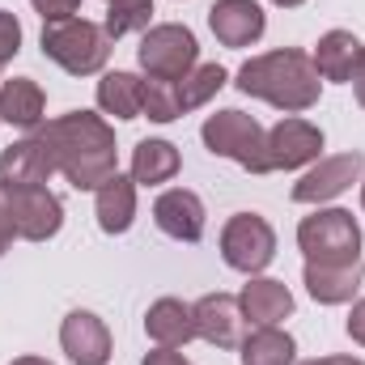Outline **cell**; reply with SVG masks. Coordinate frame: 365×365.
<instances>
[{
    "label": "cell",
    "mask_w": 365,
    "mask_h": 365,
    "mask_svg": "<svg viewBox=\"0 0 365 365\" xmlns=\"http://www.w3.org/2000/svg\"><path fill=\"white\" fill-rule=\"evenodd\" d=\"M34 136L47 145L56 175H64L77 191H98L110 175H119L115 128L93 110H68L60 119H47Z\"/></svg>",
    "instance_id": "cell-1"
},
{
    "label": "cell",
    "mask_w": 365,
    "mask_h": 365,
    "mask_svg": "<svg viewBox=\"0 0 365 365\" xmlns=\"http://www.w3.org/2000/svg\"><path fill=\"white\" fill-rule=\"evenodd\" d=\"M238 90L247 98H259L284 115H302L319 102L323 93V77L314 68V60L297 47H280V51H264V56H251L242 68H238Z\"/></svg>",
    "instance_id": "cell-2"
},
{
    "label": "cell",
    "mask_w": 365,
    "mask_h": 365,
    "mask_svg": "<svg viewBox=\"0 0 365 365\" xmlns=\"http://www.w3.org/2000/svg\"><path fill=\"white\" fill-rule=\"evenodd\" d=\"M38 43H43V56L51 64H60L64 73H73V77H93L110 60L106 30L98 21H90V17H81V13L60 17V21H43V38Z\"/></svg>",
    "instance_id": "cell-3"
},
{
    "label": "cell",
    "mask_w": 365,
    "mask_h": 365,
    "mask_svg": "<svg viewBox=\"0 0 365 365\" xmlns=\"http://www.w3.org/2000/svg\"><path fill=\"white\" fill-rule=\"evenodd\" d=\"M200 140H204V149L212 158L238 162L251 175H268V132L259 128L255 115H247V110H217V115L204 119Z\"/></svg>",
    "instance_id": "cell-4"
},
{
    "label": "cell",
    "mask_w": 365,
    "mask_h": 365,
    "mask_svg": "<svg viewBox=\"0 0 365 365\" xmlns=\"http://www.w3.org/2000/svg\"><path fill=\"white\" fill-rule=\"evenodd\" d=\"M297 247L306 264H357L361 259V225L349 208H319L302 217Z\"/></svg>",
    "instance_id": "cell-5"
},
{
    "label": "cell",
    "mask_w": 365,
    "mask_h": 365,
    "mask_svg": "<svg viewBox=\"0 0 365 365\" xmlns=\"http://www.w3.org/2000/svg\"><path fill=\"white\" fill-rule=\"evenodd\" d=\"M136 60H140V68H145L153 81H182V77L200 64V43H195V34H191L187 26L162 21V26H149V30L140 34Z\"/></svg>",
    "instance_id": "cell-6"
},
{
    "label": "cell",
    "mask_w": 365,
    "mask_h": 365,
    "mask_svg": "<svg viewBox=\"0 0 365 365\" xmlns=\"http://www.w3.org/2000/svg\"><path fill=\"white\" fill-rule=\"evenodd\" d=\"M221 259L242 276H259L276 259V230L259 212H234L221 230Z\"/></svg>",
    "instance_id": "cell-7"
},
{
    "label": "cell",
    "mask_w": 365,
    "mask_h": 365,
    "mask_svg": "<svg viewBox=\"0 0 365 365\" xmlns=\"http://www.w3.org/2000/svg\"><path fill=\"white\" fill-rule=\"evenodd\" d=\"M365 179V153H336V158H323L314 162L302 179L293 182V204H327L336 195H344L353 182Z\"/></svg>",
    "instance_id": "cell-8"
},
{
    "label": "cell",
    "mask_w": 365,
    "mask_h": 365,
    "mask_svg": "<svg viewBox=\"0 0 365 365\" xmlns=\"http://www.w3.org/2000/svg\"><path fill=\"white\" fill-rule=\"evenodd\" d=\"M323 153V132L302 119V115H289L280 119L272 132H268V175L272 170H302V166H314Z\"/></svg>",
    "instance_id": "cell-9"
},
{
    "label": "cell",
    "mask_w": 365,
    "mask_h": 365,
    "mask_svg": "<svg viewBox=\"0 0 365 365\" xmlns=\"http://www.w3.org/2000/svg\"><path fill=\"white\" fill-rule=\"evenodd\" d=\"M13 191V225H17V238L26 242H47L60 234L64 225V204L56 191L47 187H9Z\"/></svg>",
    "instance_id": "cell-10"
},
{
    "label": "cell",
    "mask_w": 365,
    "mask_h": 365,
    "mask_svg": "<svg viewBox=\"0 0 365 365\" xmlns=\"http://www.w3.org/2000/svg\"><path fill=\"white\" fill-rule=\"evenodd\" d=\"M191 310H195V336L200 340H208L212 349H238L242 344L247 319H242V306L234 293H208Z\"/></svg>",
    "instance_id": "cell-11"
},
{
    "label": "cell",
    "mask_w": 365,
    "mask_h": 365,
    "mask_svg": "<svg viewBox=\"0 0 365 365\" xmlns=\"http://www.w3.org/2000/svg\"><path fill=\"white\" fill-rule=\"evenodd\" d=\"M153 221L166 238L175 242H200L204 238V225H208V212H204V200L187 187H170L153 200Z\"/></svg>",
    "instance_id": "cell-12"
},
{
    "label": "cell",
    "mask_w": 365,
    "mask_h": 365,
    "mask_svg": "<svg viewBox=\"0 0 365 365\" xmlns=\"http://www.w3.org/2000/svg\"><path fill=\"white\" fill-rule=\"evenodd\" d=\"M208 26H212L221 47H251L264 38L268 17L255 0H217L208 9Z\"/></svg>",
    "instance_id": "cell-13"
},
{
    "label": "cell",
    "mask_w": 365,
    "mask_h": 365,
    "mask_svg": "<svg viewBox=\"0 0 365 365\" xmlns=\"http://www.w3.org/2000/svg\"><path fill=\"white\" fill-rule=\"evenodd\" d=\"M60 349L73 365H106L110 361V331L90 310H73L60 323Z\"/></svg>",
    "instance_id": "cell-14"
},
{
    "label": "cell",
    "mask_w": 365,
    "mask_h": 365,
    "mask_svg": "<svg viewBox=\"0 0 365 365\" xmlns=\"http://www.w3.org/2000/svg\"><path fill=\"white\" fill-rule=\"evenodd\" d=\"M238 306H242V319L255 323V327H276L293 314V293L284 280L272 276H251L238 293Z\"/></svg>",
    "instance_id": "cell-15"
},
{
    "label": "cell",
    "mask_w": 365,
    "mask_h": 365,
    "mask_svg": "<svg viewBox=\"0 0 365 365\" xmlns=\"http://www.w3.org/2000/svg\"><path fill=\"white\" fill-rule=\"evenodd\" d=\"M51 175H56V162L38 136H26L0 153V182L9 187H47Z\"/></svg>",
    "instance_id": "cell-16"
},
{
    "label": "cell",
    "mask_w": 365,
    "mask_h": 365,
    "mask_svg": "<svg viewBox=\"0 0 365 365\" xmlns=\"http://www.w3.org/2000/svg\"><path fill=\"white\" fill-rule=\"evenodd\" d=\"M306 293L319 302V306H344V302H353L357 297V289H361L365 280V264H306Z\"/></svg>",
    "instance_id": "cell-17"
},
{
    "label": "cell",
    "mask_w": 365,
    "mask_h": 365,
    "mask_svg": "<svg viewBox=\"0 0 365 365\" xmlns=\"http://www.w3.org/2000/svg\"><path fill=\"white\" fill-rule=\"evenodd\" d=\"M145 331L158 349H182L195 340V310L179 297H158L145 314Z\"/></svg>",
    "instance_id": "cell-18"
},
{
    "label": "cell",
    "mask_w": 365,
    "mask_h": 365,
    "mask_svg": "<svg viewBox=\"0 0 365 365\" xmlns=\"http://www.w3.org/2000/svg\"><path fill=\"white\" fill-rule=\"evenodd\" d=\"M93 217L102 234H128L136 221V182L123 175H110L93 191Z\"/></svg>",
    "instance_id": "cell-19"
},
{
    "label": "cell",
    "mask_w": 365,
    "mask_h": 365,
    "mask_svg": "<svg viewBox=\"0 0 365 365\" xmlns=\"http://www.w3.org/2000/svg\"><path fill=\"white\" fill-rule=\"evenodd\" d=\"M361 56H365V43L353 30H327L319 38V47H314L310 60H314V68H319L323 81H353Z\"/></svg>",
    "instance_id": "cell-20"
},
{
    "label": "cell",
    "mask_w": 365,
    "mask_h": 365,
    "mask_svg": "<svg viewBox=\"0 0 365 365\" xmlns=\"http://www.w3.org/2000/svg\"><path fill=\"white\" fill-rule=\"evenodd\" d=\"M43 110H47V98H43L38 81L13 77V81L0 86V123H13L21 132H38L43 128Z\"/></svg>",
    "instance_id": "cell-21"
},
{
    "label": "cell",
    "mask_w": 365,
    "mask_h": 365,
    "mask_svg": "<svg viewBox=\"0 0 365 365\" xmlns=\"http://www.w3.org/2000/svg\"><path fill=\"white\" fill-rule=\"evenodd\" d=\"M98 106L115 119H140L145 115V77L136 73H106L98 81Z\"/></svg>",
    "instance_id": "cell-22"
},
{
    "label": "cell",
    "mask_w": 365,
    "mask_h": 365,
    "mask_svg": "<svg viewBox=\"0 0 365 365\" xmlns=\"http://www.w3.org/2000/svg\"><path fill=\"white\" fill-rule=\"evenodd\" d=\"M182 158L170 140H140L132 149V182L140 187H158V182H170L179 175Z\"/></svg>",
    "instance_id": "cell-23"
},
{
    "label": "cell",
    "mask_w": 365,
    "mask_h": 365,
    "mask_svg": "<svg viewBox=\"0 0 365 365\" xmlns=\"http://www.w3.org/2000/svg\"><path fill=\"white\" fill-rule=\"evenodd\" d=\"M238 357H242V365H293L297 344L280 327H255L251 336H242Z\"/></svg>",
    "instance_id": "cell-24"
},
{
    "label": "cell",
    "mask_w": 365,
    "mask_h": 365,
    "mask_svg": "<svg viewBox=\"0 0 365 365\" xmlns=\"http://www.w3.org/2000/svg\"><path fill=\"white\" fill-rule=\"evenodd\" d=\"M225 81H230V73L221 68V64H195L182 81H175V93H179V110H195V106H204V102H212L217 93L225 90Z\"/></svg>",
    "instance_id": "cell-25"
},
{
    "label": "cell",
    "mask_w": 365,
    "mask_h": 365,
    "mask_svg": "<svg viewBox=\"0 0 365 365\" xmlns=\"http://www.w3.org/2000/svg\"><path fill=\"white\" fill-rule=\"evenodd\" d=\"M149 21H153V0H115V4H106L102 30H106V38L115 43V38H123V34L149 30Z\"/></svg>",
    "instance_id": "cell-26"
},
{
    "label": "cell",
    "mask_w": 365,
    "mask_h": 365,
    "mask_svg": "<svg viewBox=\"0 0 365 365\" xmlns=\"http://www.w3.org/2000/svg\"><path fill=\"white\" fill-rule=\"evenodd\" d=\"M145 115L153 123H175L182 110H179V93H175V81H145Z\"/></svg>",
    "instance_id": "cell-27"
},
{
    "label": "cell",
    "mask_w": 365,
    "mask_h": 365,
    "mask_svg": "<svg viewBox=\"0 0 365 365\" xmlns=\"http://www.w3.org/2000/svg\"><path fill=\"white\" fill-rule=\"evenodd\" d=\"M17 51H21V21L0 9V68H4Z\"/></svg>",
    "instance_id": "cell-28"
},
{
    "label": "cell",
    "mask_w": 365,
    "mask_h": 365,
    "mask_svg": "<svg viewBox=\"0 0 365 365\" xmlns=\"http://www.w3.org/2000/svg\"><path fill=\"white\" fill-rule=\"evenodd\" d=\"M13 238H17V225H13V191H9V182H0V255L9 251Z\"/></svg>",
    "instance_id": "cell-29"
},
{
    "label": "cell",
    "mask_w": 365,
    "mask_h": 365,
    "mask_svg": "<svg viewBox=\"0 0 365 365\" xmlns=\"http://www.w3.org/2000/svg\"><path fill=\"white\" fill-rule=\"evenodd\" d=\"M34 13H43V21H60V17H73L81 13V0H30Z\"/></svg>",
    "instance_id": "cell-30"
},
{
    "label": "cell",
    "mask_w": 365,
    "mask_h": 365,
    "mask_svg": "<svg viewBox=\"0 0 365 365\" xmlns=\"http://www.w3.org/2000/svg\"><path fill=\"white\" fill-rule=\"evenodd\" d=\"M140 365H191V361L182 357L179 349H153V353H145Z\"/></svg>",
    "instance_id": "cell-31"
},
{
    "label": "cell",
    "mask_w": 365,
    "mask_h": 365,
    "mask_svg": "<svg viewBox=\"0 0 365 365\" xmlns=\"http://www.w3.org/2000/svg\"><path fill=\"white\" fill-rule=\"evenodd\" d=\"M349 336H353V344L365 349V297L353 306V314H349Z\"/></svg>",
    "instance_id": "cell-32"
},
{
    "label": "cell",
    "mask_w": 365,
    "mask_h": 365,
    "mask_svg": "<svg viewBox=\"0 0 365 365\" xmlns=\"http://www.w3.org/2000/svg\"><path fill=\"white\" fill-rule=\"evenodd\" d=\"M353 93H357V102H361V110H365V56H361V64H357V73H353Z\"/></svg>",
    "instance_id": "cell-33"
},
{
    "label": "cell",
    "mask_w": 365,
    "mask_h": 365,
    "mask_svg": "<svg viewBox=\"0 0 365 365\" xmlns=\"http://www.w3.org/2000/svg\"><path fill=\"white\" fill-rule=\"evenodd\" d=\"M314 365H365L361 357H319Z\"/></svg>",
    "instance_id": "cell-34"
},
{
    "label": "cell",
    "mask_w": 365,
    "mask_h": 365,
    "mask_svg": "<svg viewBox=\"0 0 365 365\" xmlns=\"http://www.w3.org/2000/svg\"><path fill=\"white\" fill-rule=\"evenodd\" d=\"M9 365H51L47 357H17V361H9Z\"/></svg>",
    "instance_id": "cell-35"
},
{
    "label": "cell",
    "mask_w": 365,
    "mask_h": 365,
    "mask_svg": "<svg viewBox=\"0 0 365 365\" xmlns=\"http://www.w3.org/2000/svg\"><path fill=\"white\" fill-rule=\"evenodd\" d=\"M276 9H297V4H306V0H272Z\"/></svg>",
    "instance_id": "cell-36"
},
{
    "label": "cell",
    "mask_w": 365,
    "mask_h": 365,
    "mask_svg": "<svg viewBox=\"0 0 365 365\" xmlns=\"http://www.w3.org/2000/svg\"><path fill=\"white\" fill-rule=\"evenodd\" d=\"M361 208H365V179H361Z\"/></svg>",
    "instance_id": "cell-37"
},
{
    "label": "cell",
    "mask_w": 365,
    "mask_h": 365,
    "mask_svg": "<svg viewBox=\"0 0 365 365\" xmlns=\"http://www.w3.org/2000/svg\"><path fill=\"white\" fill-rule=\"evenodd\" d=\"M302 365H314V361H302Z\"/></svg>",
    "instance_id": "cell-38"
},
{
    "label": "cell",
    "mask_w": 365,
    "mask_h": 365,
    "mask_svg": "<svg viewBox=\"0 0 365 365\" xmlns=\"http://www.w3.org/2000/svg\"><path fill=\"white\" fill-rule=\"evenodd\" d=\"M106 4H115V0H106Z\"/></svg>",
    "instance_id": "cell-39"
}]
</instances>
